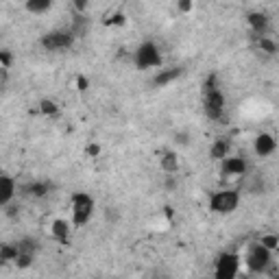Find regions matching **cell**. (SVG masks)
<instances>
[{
	"label": "cell",
	"instance_id": "6da1fadb",
	"mask_svg": "<svg viewBox=\"0 0 279 279\" xmlns=\"http://www.w3.org/2000/svg\"><path fill=\"white\" fill-rule=\"evenodd\" d=\"M92 212H94L92 196L83 194V192L72 196V222L74 225H85L90 220V216H92Z\"/></svg>",
	"mask_w": 279,
	"mask_h": 279
},
{
	"label": "cell",
	"instance_id": "7a4b0ae2",
	"mask_svg": "<svg viewBox=\"0 0 279 279\" xmlns=\"http://www.w3.org/2000/svg\"><path fill=\"white\" fill-rule=\"evenodd\" d=\"M271 251L262 245H253L248 248V255H247V266L251 273H264L268 266H271Z\"/></svg>",
	"mask_w": 279,
	"mask_h": 279
},
{
	"label": "cell",
	"instance_id": "3957f363",
	"mask_svg": "<svg viewBox=\"0 0 279 279\" xmlns=\"http://www.w3.org/2000/svg\"><path fill=\"white\" fill-rule=\"evenodd\" d=\"M238 194L231 190H222V192H216L214 196H212L210 201V207L212 212H216V214H231L233 210L238 207Z\"/></svg>",
	"mask_w": 279,
	"mask_h": 279
},
{
	"label": "cell",
	"instance_id": "277c9868",
	"mask_svg": "<svg viewBox=\"0 0 279 279\" xmlns=\"http://www.w3.org/2000/svg\"><path fill=\"white\" fill-rule=\"evenodd\" d=\"M135 63L140 68H157L161 63V57H159V50H157L155 44H151V42L142 44L138 48V53H135Z\"/></svg>",
	"mask_w": 279,
	"mask_h": 279
},
{
	"label": "cell",
	"instance_id": "5b68a950",
	"mask_svg": "<svg viewBox=\"0 0 279 279\" xmlns=\"http://www.w3.org/2000/svg\"><path fill=\"white\" fill-rule=\"evenodd\" d=\"M72 42H74L72 31H53V33L44 35L42 46L46 50H62V48H70Z\"/></svg>",
	"mask_w": 279,
	"mask_h": 279
},
{
	"label": "cell",
	"instance_id": "8992f818",
	"mask_svg": "<svg viewBox=\"0 0 279 279\" xmlns=\"http://www.w3.org/2000/svg\"><path fill=\"white\" fill-rule=\"evenodd\" d=\"M238 266H240V260L233 253H222L216 262V277L218 279H233L238 275Z\"/></svg>",
	"mask_w": 279,
	"mask_h": 279
},
{
	"label": "cell",
	"instance_id": "52a82bcc",
	"mask_svg": "<svg viewBox=\"0 0 279 279\" xmlns=\"http://www.w3.org/2000/svg\"><path fill=\"white\" fill-rule=\"evenodd\" d=\"M222 111H225V96L216 90L212 92H205V114L210 120H220Z\"/></svg>",
	"mask_w": 279,
	"mask_h": 279
},
{
	"label": "cell",
	"instance_id": "ba28073f",
	"mask_svg": "<svg viewBox=\"0 0 279 279\" xmlns=\"http://www.w3.org/2000/svg\"><path fill=\"white\" fill-rule=\"evenodd\" d=\"M222 161V175H231V177H240L247 172V164L242 157H225Z\"/></svg>",
	"mask_w": 279,
	"mask_h": 279
},
{
	"label": "cell",
	"instance_id": "9c48e42d",
	"mask_svg": "<svg viewBox=\"0 0 279 279\" xmlns=\"http://www.w3.org/2000/svg\"><path fill=\"white\" fill-rule=\"evenodd\" d=\"M275 149H277V142H275L273 135H268V133L257 135V140H255V153L260 155V157L273 155V153H275Z\"/></svg>",
	"mask_w": 279,
	"mask_h": 279
},
{
	"label": "cell",
	"instance_id": "30bf717a",
	"mask_svg": "<svg viewBox=\"0 0 279 279\" xmlns=\"http://www.w3.org/2000/svg\"><path fill=\"white\" fill-rule=\"evenodd\" d=\"M248 27L253 29V33H255V37H260V35H266L268 31V18L264 16V13L260 11H253V13H248Z\"/></svg>",
	"mask_w": 279,
	"mask_h": 279
},
{
	"label": "cell",
	"instance_id": "8fae6325",
	"mask_svg": "<svg viewBox=\"0 0 279 279\" xmlns=\"http://www.w3.org/2000/svg\"><path fill=\"white\" fill-rule=\"evenodd\" d=\"M13 192H16V184H13L11 177L0 175V207L7 205L13 199Z\"/></svg>",
	"mask_w": 279,
	"mask_h": 279
},
{
	"label": "cell",
	"instance_id": "7c38bea8",
	"mask_svg": "<svg viewBox=\"0 0 279 279\" xmlns=\"http://www.w3.org/2000/svg\"><path fill=\"white\" fill-rule=\"evenodd\" d=\"M68 233H70V225L65 220H55L53 222V238L59 240L62 245H68Z\"/></svg>",
	"mask_w": 279,
	"mask_h": 279
},
{
	"label": "cell",
	"instance_id": "4fadbf2b",
	"mask_svg": "<svg viewBox=\"0 0 279 279\" xmlns=\"http://www.w3.org/2000/svg\"><path fill=\"white\" fill-rule=\"evenodd\" d=\"M227 153H229V142H227L225 138H218L214 142V146H212V151H210L212 159L220 161V159H225V157H227Z\"/></svg>",
	"mask_w": 279,
	"mask_h": 279
},
{
	"label": "cell",
	"instance_id": "5bb4252c",
	"mask_svg": "<svg viewBox=\"0 0 279 279\" xmlns=\"http://www.w3.org/2000/svg\"><path fill=\"white\" fill-rule=\"evenodd\" d=\"M16 257H18L16 245H0V264L16 262Z\"/></svg>",
	"mask_w": 279,
	"mask_h": 279
},
{
	"label": "cell",
	"instance_id": "9a60e30c",
	"mask_svg": "<svg viewBox=\"0 0 279 279\" xmlns=\"http://www.w3.org/2000/svg\"><path fill=\"white\" fill-rule=\"evenodd\" d=\"M179 74H181V70H179V68L164 70V72H159V74H157L153 83H155V85H166V83H170V81H175L177 77H179Z\"/></svg>",
	"mask_w": 279,
	"mask_h": 279
},
{
	"label": "cell",
	"instance_id": "2e32d148",
	"mask_svg": "<svg viewBox=\"0 0 279 279\" xmlns=\"http://www.w3.org/2000/svg\"><path fill=\"white\" fill-rule=\"evenodd\" d=\"M53 0H27V9L31 13H44L50 9Z\"/></svg>",
	"mask_w": 279,
	"mask_h": 279
},
{
	"label": "cell",
	"instance_id": "e0dca14e",
	"mask_svg": "<svg viewBox=\"0 0 279 279\" xmlns=\"http://www.w3.org/2000/svg\"><path fill=\"white\" fill-rule=\"evenodd\" d=\"M24 192H27L29 196L42 199V196H46V192H48V184H31V186L24 187Z\"/></svg>",
	"mask_w": 279,
	"mask_h": 279
},
{
	"label": "cell",
	"instance_id": "ac0fdd59",
	"mask_svg": "<svg viewBox=\"0 0 279 279\" xmlns=\"http://www.w3.org/2000/svg\"><path fill=\"white\" fill-rule=\"evenodd\" d=\"M257 46H260L264 53H268V55H275L277 53V44L273 42L271 37H266V35H260V37H257Z\"/></svg>",
	"mask_w": 279,
	"mask_h": 279
},
{
	"label": "cell",
	"instance_id": "d6986e66",
	"mask_svg": "<svg viewBox=\"0 0 279 279\" xmlns=\"http://www.w3.org/2000/svg\"><path fill=\"white\" fill-rule=\"evenodd\" d=\"M177 166H179V161H177L175 153H166L164 157H161V168H164L166 172H175Z\"/></svg>",
	"mask_w": 279,
	"mask_h": 279
},
{
	"label": "cell",
	"instance_id": "ffe728a7",
	"mask_svg": "<svg viewBox=\"0 0 279 279\" xmlns=\"http://www.w3.org/2000/svg\"><path fill=\"white\" fill-rule=\"evenodd\" d=\"M260 245H262V247H266L268 251H275V248L279 247V238L275 236V233H268V236H262Z\"/></svg>",
	"mask_w": 279,
	"mask_h": 279
},
{
	"label": "cell",
	"instance_id": "44dd1931",
	"mask_svg": "<svg viewBox=\"0 0 279 279\" xmlns=\"http://www.w3.org/2000/svg\"><path fill=\"white\" fill-rule=\"evenodd\" d=\"M39 109H42L44 116H57V105L53 100H42L39 103Z\"/></svg>",
	"mask_w": 279,
	"mask_h": 279
},
{
	"label": "cell",
	"instance_id": "7402d4cb",
	"mask_svg": "<svg viewBox=\"0 0 279 279\" xmlns=\"http://www.w3.org/2000/svg\"><path fill=\"white\" fill-rule=\"evenodd\" d=\"M16 248H18V253H27V255H33V253H35L33 240H22V242H18Z\"/></svg>",
	"mask_w": 279,
	"mask_h": 279
},
{
	"label": "cell",
	"instance_id": "603a6c76",
	"mask_svg": "<svg viewBox=\"0 0 279 279\" xmlns=\"http://www.w3.org/2000/svg\"><path fill=\"white\" fill-rule=\"evenodd\" d=\"M31 262H33V255H27V253H18L16 264H18L20 268H29V266H31Z\"/></svg>",
	"mask_w": 279,
	"mask_h": 279
},
{
	"label": "cell",
	"instance_id": "cb8c5ba5",
	"mask_svg": "<svg viewBox=\"0 0 279 279\" xmlns=\"http://www.w3.org/2000/svg\"><path fill=\"white\" fill-rule=\"evenodd\" d=\"M120 24H124V13H116L105 20V27H120Z\"/></svg>",
	"mask_w": 279,
	"mask_h": 279
},
{
	"label": "cell",
	"instance_id": "d4e9b609",
	"mask_svg": "<svg viewBox=\"0 0 279 279\" xmlns=\"http://www.w3.org/2000/svg\"><path fill=\"white\" fill-rule=\"evenodd\" d=\"M11 62H13L11 53H9V50H0V65H2V68H9Z\"/></svg>",
	"mask_w": 279,
	"mask_h": 279
},
{
	"label": "cell",
	"instance_id": "484cf974",
	"mask_svg": "<svg viewBox=\"0 0 279 279\" xmlns=\"http://www.w3.org/2000/svg\"><path fill=\"white\" fill-rule=\"evenodd\" d=\"M177 4H179L181 13H190L192 11V0H177Z\"/></svg>",
	"mask_w": 279,
	"mask_h": 279
},
{
	"label": "cell",
	"instance_id": "4316f807",
	"mask_svg": "<svg viewBox=\"0 0 279 279\" xmlns=\"http://www.w3.org/2000/svg\"><path fill=\"white\" fill-rule=\"evenodd\" d=\"M90 88V81L83 77V74H79L77 77V90H81V92H85V90Z\"/></svg>",
	"mask_w": 279,
	"mask_h": 279
},
{
	"label": "cell",
	"instance_id": "83f0119b",
	"mask_svg": "<svg viewBox=\"0 0 279 279\" xmlns=\"http://www.w3.org/2000/svg\"><path fill=\"white\" fill-rule=\"evenodd\" d=\"M72 4H74V9H77L79 13H83L85 9H88V0H72Z\"/></svg>",
	"mask_w": 279,
	"mask_h": 279
},
{
	"label": "cell",
	"instance_id": "f1b7e54d",
	"mask_svg": "<svg viewBox=\"0 0 279 279\" xmlns=\"http://www.w3.org/2000/svg\"><path fill=\"white\" fill-rule=\"evenodd\" d=\"M212 90H216V77L214 74L207 77V81H205V92H212Z\"/></svg>",
	"mask_w": 279,
	"mask_h": 279
},
{
	"label": "cell",
	"instance_id": "f546056e",
	"mask_svg": "<svg viewBox=\"0 0 279 279\" xmlns=\"http://www.w3.org/2000/svg\"><path fill=\"white\" fill-rule=\"evenodd\" d=\"M7 68H2V65H0V88H4V83H7Z\"/></svg>",
	"mask_w": 279,
	"mask_h": 279
},
{
	"label": "cell",
	"instance_id": "4dcf8cb0",
	"mask_svg": "<svg viewBox=\"0 0 279 279\" xmlns=\"http://www.w3.org/2000/svg\"><path fill=\"white\" fill-rule=\"evenodd\" d=\"M98 153H100V146H98V144H90V146H88V155L96 157Z\"/></svg>",
	"mask_w": 279,
	"mask_h": 279
}]
</instances>
